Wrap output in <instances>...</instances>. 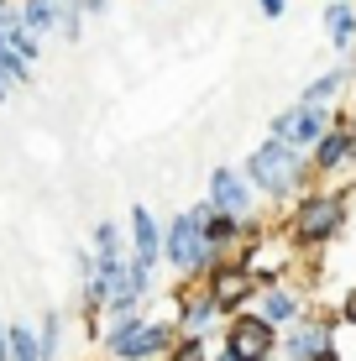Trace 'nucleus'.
I'll return each instance as SVG.
<instances>
[{
	"instance_id": "26",
	"label": "nucleus",
	"mask_w": 356,
	"mask_h": 361,
	"mask_svg": "<svg viewBox=\"0 0 356 361\" xmlns=\"http://www.w3.org/2000/svg\"><path fill=\"white\" fill-rule=\"evenodd\" d=\"M257 6H262L267 21H283V16H288V0H257Z\"/></svg>"
},
{
	"instance_id": "20",
	"label": "nucleus",
	"mask_w": 356,
	"mask_h": 361,
	"mask_svg": "<svg viewBox=\"0 0 356 361\" xmlns=\"http://www.w3.org/2000/svg\"><path fill=\"white\" fill-rule=\"evenodd\" d=\"M0 42H6L11 47V53H16V58H27V63L37 68V58H42V37H37V32H27V27H21V21H11V27L6 32H0Z\"/></svg>"
},
{
	"instance_id": "29",
	"label": "nucleus",
	"mask_w": 356,
	"mask_h": 361,
	"mask_svg": "<svg viewBox=\"0 0 356 361\" xmlns=\"http://www.w3.org/2000/svg\"><path fill=\"white\" fill-rule=\"evenodd\" d=\"M210 361H241V356H236V351H226V345H220V351H215Z\"/></svg>"
},
{
	"instance_id": "17",
	"label": "nucleus",
	"mask_w": 356,
	"mask_h": 361,
	"mask_svg": "<svg viewBox=\"0 0 356 361\" xmlns=\"http://www.w3.org/2000/svg\"><path fill=\"white\" fill-rule=\"evenodd\" d=\"M37 345H42V361H63L68 351V319H63V309H47L42 314V325H37Z\"/></svg>"
},
{
	"instance_id": "30",
	"label": "nucleus",
	"mask_w": 356,
	"mask_h": 361,
	"mask_svg": "<svg viewBox=\"0 0 356 361\" xmlns=\"http://www.w3.org/2000/svg\"><path fill=\"white\" fill-rule=\"evenodd\" d=\"M0 361H6V319H0Z\"/></svg>"
},
{
	"instance_id": "9",
	"label": "nucleus",
	"mask_w": 356,
	"mask_h": 361,
	"mask_svg": "<svg viewBox=\"0 0 356 361\" xmlns=\"http://www.w3.org/2000/svg\"><path fill=\"white\" fill-rule=\"evenodd\" d=\"M304 157H309L314 173H340V168H351V163H356V131H351V121H330L325 136H320Z\"/></svg>"
},
{
	"instance_id": "24",
	"label": "nucleus",
	"mask_w": 356,
	"mask_h": 361,
	"mask_svg": "<svg viewBox=\"0 0 356 361\" xmlns=\"http://www.w3.org/2000/svg\"><path fill=\"white\" fill-rule=\"evenodd\" d=\"M94 278V252L90 246H73V283H90Z\"/></svg>"
},
{
	"instance_id": "8",
	"label": "nucleus",
	"mask_w": 356,
	"mask_h": 361,
	"mask_svg": "<svg viewBox=\"0 0 356 361\" xmlns=\"http://www.w3.org/2000/svg\"><path fill=\"white\" fill-rule=\"evenodd\" d=\"M204 199H210L215 209H226V215H236V220H252L257 215V189L247 183V173H241V168H215Z\"/></svg>"
},
{
	"instance_id": "6",
	"label": "nucleus",
	"mask_w": 356,
	"mask_h": 361,
	"mask_svg": "<svg viewBox=\"0 0 356 361\" xmlns=\"http://www.w3.org/2000/svg\"><path fill=\"white\" fill-rule=\"evenodd\" d=\"M330 121H336V116H330L325 105H299V99H293V105H283L273 121H267V136H278V142H288V147H299V152H309V147L325 136Z\"/></svg>"
},
{
	"instance_id": "15",
	"label": "nucleus",
	"mask_w": 356,
	"mask_h": 361,
	"mask_svg": "<svg viewBox=\"0 0 356 361\" xmlns=\"http://www.w3.org/2000/svg\"><path fill=\"white\" fill-rule=\"evenodd\" d=\"M346 84H351V63H340V68H325L320 79H309V84L299 90V105H325V110H330L340 94H346Z\"/></svg>"
},
{
	"instance_id": "32",
	"label": "nucleus",
	"mask_w": 356,
	"mask_h": 361,
	"mask_svg": "<svg viewBox=\"0 0 356 361\" xmlns=\"http://www.w3.org/2000/svg\"><path fill=\"white\" fill-rule=\"evenodd\" d=\"M351 131H356V121H351Z\"/></svg>"
},
{
	"instance_id": "2",
	"label": "nucleus",
	"mask_w": 356,
	"mask_h": 361,
	"mask_svg": "<svg viewBox=\"0 0 356 361\" xmlns=\"http://www.w3.org/2000/svg\"><path fill=\"white\" fill-rule=\"evenodd\" d=\"M178 341L173 319H116V325L100 330V356L105 361H163L168 345Z\"/></svg>"
},
{
	"instance_id": "31",
	"label": "nucleus",
	"mask_w": 356,
	"mask_h": 361,
	"mask_svg": "<svg viewBox=\"0 0 356 361\" xmlns=\"http://www.w3.org/2000/svg\"><path fill=\"white\" fill-rule=\"evenodd\" d=\"M314 361H336V356H330V351H325V356H314Z\"/></svg>"
},
{
	"instance_id": "1",
	"label": "nucleus",
	"mask_w": 356,
	"mask_h": 361,
	"mask_svg": "<svg viewBox=\"0 0 356 361\" xmlns=\"http://www.w3.org/2000/svg\"><path fill=\"white\" fill-rule=\"evenodd\" d=\"M241 173H247V183L257 189V199H288V194H304V183L314 178L309 157H304L299 147L278 142V136L257 142L252 152H247V163H241Z\"/></svg>"
},
{
	"instance_id": "3",
	"label": "nucleus",
	"mask_w": 356,
	"mask_h": 361,
	"mask_svg": "<svg viewBox=\"0 0 356 361\" xmlns=\"http://www.w3.org/2000/svg\"><path fill=\"white\" fill-rule=\"evenodd\" d=\"M163 257H168V267H173L178 278H194V283H200L204 272L220 262V252L204 241L200 220H194L189 209H183V215H173V220L163 226Z\"/></svg>"
},
{
	"instance_id": "4",
	"label": "nucleus",
	"mask_w": 356,
	"mask_h": 361,
	"mask_svg": "<svg viewBox=\"0 0 356 361\" xmlns=\"http://www.w3.org/2000/svg\"><path fill=\"white\" fill-rule=\"evenodd\" d=\"M340 226H346V199L340 194H314V189H304L299 194V204H293V215H288V235L299 246H320L330 241Z\"/></svg>"
},
{
	"instance_id": "27",
	"label": "nucleus",
	"mask_w": 356,
	"mask_h": 361,
	"mask_svg": "<svg viewBox=\"0 0 356 361\" xmlns=\"http://www.w3.org/2000/svg\"><path fill=\"white\" fill-rule=\"evenodd\" d=\"M11 94H16V84H11V79H6V73H0V105H6V99H11Z\"/></svg>"
},
{
	"instance_id": "13",
	"label": "nucleus",
	"mask_w": 356,
	"mask_h": 361,
	"mask_svg": "<svg viewBox=\"0 0 356 361\" xmlns=\"http://www.w3.org/2000/svg\"><path fill=\"white\" fill-rule=\"evenodd\" d=\"M320 27H325V37H330L336 53H351V47H356V0H325Z\"/></svg>"
},
{
	"instance_id": "16",
	"label": "nucleus",
	"mask_w": 356,
	"mask_h": 361,
	"mask_svg": "<svg viewBox=\"0 0 356 361\" xmlns=\"http://www.w3.org/2000/svg\"><path fill=\"white\" fill-rule=\"evenodd\" d=\"M11 11H16V21L27 32H37L42 42L58 37V0H11Z\"/></svg>"
},
{
	"instance_id": "14",
	"label": "nucleus",
	"mask_w": 356,
	"mask_h": 361,
	"mask_svg": "<svg viewBox=\"0 0 356 361\" xmlns=\"http://www.w3.org/2000/svg\"><path fill=\"white\" fill-rule=\"evenodd\" d=\"M252 314H262L267 325L278 330V325H293V319L304 314V298L293 293V288H278V283H267V288L257 293V309H252Z\"/></svg>"
},
{
	"instance_id": "10",
	"label": "nucleus",
	"mask_w": 356,
	"mask_h": 361,
	"mask_svg": "<svg viewBox=\"0 0 356 361\" xmlns=\"http://www.w3.org/2000/svg\"><path fill=\"white\" fill-rule=\"evenodd\" d=\"M126 235H131V257H137V262H147V267L163 262V220H157L147 204H131Z\"/></svg>"
},
{
	"instance_id": "19",
	"label": "nucleus",
	"mask_w": 356,
	"mask_h": 361,
	"mask_svg": "<svg viewBox=\"0 0 356 361\" xmlns=\"http://www.w3.org/2000/svg\"><path fill=\"white\" fill-rule=\"evenodd\" d=\"M6 361H42V345H37V330L27 319L6 325Z\"/></svg>"
},
{
	"instance_id": "23",
	"label": "nucleus",
	"mask_w": 356,
	"mask_h": 361,
	"mask_svg": "<svg viewBox=\"0 0 356 361\" xmlns=\"http://www.w3.org/2000/svg\"><path fill=\"white\" fill-rule=\"evenodd\" d=\"M163 361H210V345H204L200 335H178V341L168 345Z\"/></svg>"
},
{
	"instance_id": "7",
	"label": "nucleus",
	"mask_w": 356,
	"mask_h": 361,
	"mask_svg": "<svg viewBox=\"0 0 356 361\" xmlns=\"http://www.w3.org/2000/svg\"><path fill=\"white\" fill-rule=\"evenodd\" d=\"M226 351H236L241 361H267L278 351V330L267 325L262 314H231L226 319Z\"/></svg>"
},
{
	"instance_id": "11",
	"label": "nucleus",
	"mask_w": 356,
	"mask_h": 361,
	"mask_svg": "<svg viewBox=\"0 0 356 361\" xmlns=\"http://www.w3.org/2000/svg\"><path fill=\"white\" fill-rule=\"evenodd\" d=\"M220 319H226V314H220V309L210 304V293H204V288L183 293V298H178V309H173V330H178V335H200V341L220 325Z\"/></svg>"
},
{
	"instance_id": "12",
	"label": "nucleus",
	"mask_w": 356,
	"mask_h": 361,
	"mask_svg": "<svg viewBox=\"0 0 356 361\" xmlns=\"http://www.w3.org/2000/svg\"><path fill=\"white\" fill-rule=\"evenodd\" d=\"M288 335H283V345H278V351H283L288 361H314V356H325L330 351V330L320 325V319H293V325H283Z\"/></svg>"
},
{
	"instance_id": "5",
	"label": "nucleus",
	"mask_w": 356,
	"mask_h": 361,
	"mask_svg": "<svg viewBox=\"0 0 356 361\" xmlns=\"http://www.w3.org/2000/svg\"><path fill=\"white\" fill-rule=\"evenodd\" d=\"M200 283H204V293H210V304L220 314H236V309H247L257 298V272L247 262H231V257H220Z\"/></svg>"
},
{
	"instance_id": "28",
	"label": "nucleus",
	"mask_w": 356,
	"mask_h": 361,
	"mask_svg": "<svg viewBox=\"0 0 356 361\" xmlns=\"http://www.w3.org/2000/svg\"><path fill=\"white\" fill-rule=\"evenodd\" d=\"M346 319H351V325H356V288L346 293Z\"/></svg>"
},
{
	"instance_id": "21",
	"label": "nucleus",
	"mask_w": 356,
	"mask_h": 361,
	"mask_svg": "<svg viewBox=\"0 0 356 361\" xmlns=\"http://www.w3.org/2000/svg\"><path fill=\"white\" fill-rule=\"evenodd\" d=\"M58 37H63L68 47L84 42V11L73 6V0H58Z\"/></svg>"
},
{
	"instance_id": "22",
	"label": "nucleus",
	"mask_w": 356,
	"mask_h": 361,
	"mask_svg": "<svg viewBox=\"0 0 356 361\" xmlns=\"http://www.w3.org/2000/svg\"><path fill=\"white\" fill-rule=\"evenodd\" d=\"M0 73H6L16 90H32V84H37V68L27 63V58H16L11 47H0Z\"/></svg>"
},
{
	"instance_id": "18",
	"label": "nucleus",
	"mask_w": 356,
	"mask_h": 361,
	"mask_svg": "<svg viewBox=\"0 0 356 361\" xmlns=\"http://www.w3.org/2000/svg\"><path fill=\"white\" fill-rule=\"evenodd\" d=\"M90 252H94V262H116V257H126V231H121L116 220H94V226H90Z\"/></svg>"
},
{
	"instance_id": "25",
	"label": "nucleus",
	"mask_w": 356,
	"mask_h": 361,
	"mask_svg": "<svg viewBox=\"0 0 356 361\" xmlns=\"http://www.w3.org/2000/svg\"><path fill=\"white\" fill-rule=\"evenodd\" d=\"M73 6L84 11V21H100V16H110V0H73Z\"/></svg>"
}]
</instances>
